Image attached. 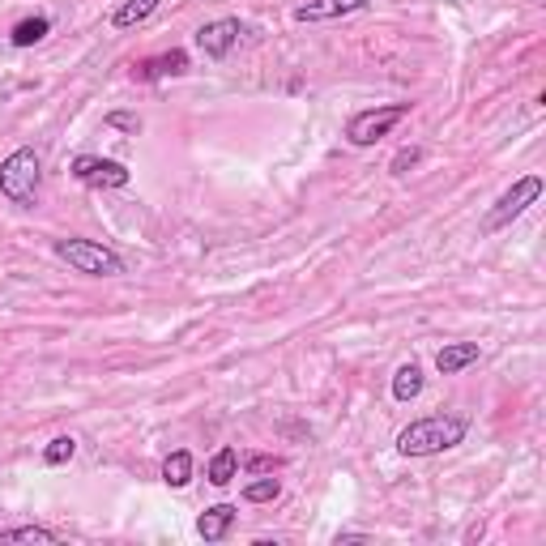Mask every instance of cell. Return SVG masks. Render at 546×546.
Returning a JSON list of instances; mask_svg holds the SVG:
<instances>
[{
    "instance_id": "obj_22",
    "label": "cell",
    "mask_w": 546,
    "mask_h": 546,
    "mask_svg": "<svg viewBox=\"0 0 546 546\" xmlns=\"http://www.w3.org/2000/svg\"><path fill=\"white\" fill-rule=\"evenodd\" d=\"M244 470H248V474H273V470H282V461L269 457V453H252V457L244 461Z\"/></svg>"
},
{
    "instance_id": "obj_3",
    "label": "cell",
    "mask_w": 546,
    "mask_h": 546,
    "mask_svg": "<svg viewBox=\"0 0 546 546\" xmlns=\"http://www.w3.org/2000/svg\"><path fill=\"white\" fill-rule=\"evenodd\" d=\"M56 256L69 269L86 273V278H116V273H124V261L120 252H111L103 244H94V239H56Z\"/></svg>"
},
{
    "instance_id": "obj_20",
    "label": "cell",
    "mask_w": 546,
    "mask_h": 546,
    "mask_svg": "<svg viewBox=\"0 0 546 546\" xmlns=\"http://www.w3.org/2000/svg\"><path fill=\"white\" fill-rule=\"evenodd\" d=\"M423 163V146H401L397 154H393V163H389V171L393 175H410L414 167Z\"/></svg>"
},
{
    "instance_id": "obj_23",
    "label": "cell",
    "mask_w": 546,
    "mask_h": 546,
    "mask_svg": "<svg viewBox=\"0 0 546 546\" xmlns=\"http://www.w3.org/2000/svg\"><path fill=\"white\" fill-rule=\"evenodd\" d=\"M342 542H372V534H337V546Z\"/></svg>"
},
{
    "instance_id": "obj_1",
    "label": "cell",
    "mask_w": 546,
    "mask_h": 546,
    "mask_svg": "<svg viewBox=\"0 0 546 546\" xmlns=\"http://www.w3.org/2000/svg\"><path fill=\"white\" fill-rule=\"evenodd\" d=\"M470 431L465 414H427V419H414L410 427L397 431V453L401 457H436L457 448Z\"/></svg>"
},
{
    "instance_id": "obj_9",
    "label": "cell",
    "mask_w": 546,
    "mask_h": 546,
    "mask_svg": "<svg viewBox=\"0 0 546 546\" xmlns=\"http://www.w3.org/2000/svg\"><path fill=\"white\" fill-rule=\"evenodd\" d=\"M184 73H188V52H180V47H171V52L150 56V60L137 64L141 82H163V77H184Z\"/></svg>"
},
{
    "instance_id": "obj_12",
    "label": "cell",
    "mask_w": 546,
    "mask_h": 546,
    "mask_svg": "<svg viewBox=\"0 0 546 546\" xmlns=\"http://www.w3.org/2000/svg\"><path fill=\"white\" fill-rule=\"evenodd\" d=\"M158 5H163V0H124V5L111 13V26H116V30H133L141 22H150L154 13H158Z\"/></svg>"
},
{
    "instance_id": "obj_19",
    "label": "cell",
    "mask_w": 546,
    "mask_h": 546,
    "mask_svg": "<svg viewBox=\"0 0 546 546\" xmlns=\"http://www.w3.org/2000/svg\"><path fill=\"white\" fill-rule=\"evenodd\" d=\"M73 457H77V440H73V436H56L52 444L43 448V461H47V465H69Z\"/></svg>"
},
{
    "instance_id": "obj_17",
    "label": "cell",
    "mask_w": 546,
    "mask_h": 546,
    "mask_svg": "<svg viewBox=\"0 0 546 546\" xmlns=\"http://www.w3.org/2000/svg\"><path fill=\"white\" fill-rule=\"evenodd\" d=\"M47 30H52V22H47L43 13H35V18H22L18 26H13V47H35Z\"/></svg>"
},
{
    "instance_id": "obj_21",
    "label": "cell",
    "mask_w": 546,
    "mask_h": 546,
    "mask_svg": "<svg viewBox=\"0 0 546 546\" xmlns=\"http://www.w3.org/2000/svg\"><path fill=\"white\" fill-rule=\"evenodd\" d=\"M107 128H120V133H141V116H133V111H107Z\"/></svg>"
},
{
    "instance_id": "obj_15",
    "label": "cell",
    "mask_w": 546,
    "mask_h": 546,
    "mask_svg": "<svg viewBox=\"0 0 546 546\" xmlns=\"http://www.w3.org/2000/svg\"><path fill=\"white\" fill-rule=\"evenodd\" d=\"M423 393V367L419 363H401L393 372V397L397 401H414Z\"/></svg>"
},
{
    "instance_id": "obj_7",
    "label": "cell",
    "mask_w": 546,
    "mask_h": 546,
    "mask_svg": "<svg viewBox=\"0 0 546 546\" xmlns=\"http://www.w3.org/2000/svg\"><path fill=\"white\" fill-rule=\"evenodd\" d=\"M239 35H244V26H239L235 18H218V22H205L197 30V47L210 60H227L231 56V47L239 43Z\"/></svg>"
},
{
    "instance_id": "obj_5",
    "label": "cell",
    "mask_w": 546,
    "mask_h": 546,
    "mask_svg": "<svg viewBox=\"0 0 546 546\" xmlns=\"http://www.w3.org/2000/svg\"><path fill=\"white\" fill-rule=\"evenodd\" d=\"M538 197H542V175H521V180L512 184L508 192H500V201L491 205V214H487L483 227H487V231H504V227H512V222H517Z\"/></svg>"
},
{
    "instance_id": "obj_6",
    "label": "cell",
    "mask_w": 546,
    "mask_h": 546,
    "mask_svg": "<svg viewBox=\"0 0 546 546\" xmlns=\"http://www.w3.org/2000/svg\"><path fill=\"white\" fill-rule=\"evenodd\" d=\"M73 180L86 188H128L133 171L116 158H94V154H77L73 158Z\"/></svg>"
},
{
    "instance_id": "obj_18",
    "label": "cell",
    "mask_w": 546,
    "mask_h": 546,
    "mask_svg": "<svg viewBox=\"0 0 546 546\" xmlns=\"http://www.w3.org/2000/svg\"><path fill=\"white\" fill-rule=\"evenodd\" d=\"M278 495H282V483H278V478H273V474L256 478V483H248V487H244V500H248V504H273V500H278Z\"/></svg>"
},
{
    "instance_id": "obj_14",
    "label": "cell",
    "mask_w": 546,
    "mask_h": 546,
    "mask_svg": "<svg viewBox=\"0 0 546 546\" xmlns=\"http://www.w3.org/2000/svg\"><path fill=\"white\" fill-rule=\"evenodd\" d=\"M163 483L171 491H184L192 483V453H188V448H175V453L163 461Z\"/></svg>"
},
{
    "instance_id": "obj_13",
    "label": "cell",
    "mask_w": 546,
    "mask_h": 546,
    "mask_svg": "<svg viewBox=\"0 0 546 546\" xmlns=\"http://www.w3.org/2000/svg\"><path fill=\"white\" fill-rule=\"evenodd\" d=\"M30 542H43V546H56L60 534L47 525H18V529H0V546H30Z\"/></svg>"
},
{
    "instance_id": "obj_8",
    "label": "cell",
    "mask_w": 546,
    "mask_h": 546,
    "mask_svg": "<svg viewBox=\"0 0 546 546\" xmlns=\"http://www.w3.org/2000/svg\"><path fill=\"white\" fill-rule=\"evenodd\" d=\"M372 9V0H303L295 9V22H333L346 18V13H363Z\"/></svg>"
},
{
    "instance_id": "obj_4",
    "label": "cell",
    "mask_w": 546,
    "mask_h": 546,
    "mask_svg": "<svg viewBox=\"0 0 546 546\" xmlns=\"http://www.w3.org/2000/svg\"><path fill=\"white\" fill-rule=\"evenodd\" d=\"M406 116H410V103H384L372 111H359V116H350V124H346V141L350 146H376V141L389 137Z\"/></svg>"
},
{
    "instance_id": "obj_11",
    "label": "cell",
    "mask_w": 546,
    "mask_h": 546,
    "mask_svg": "<svg viewBox=\"0 0 546 546\" xmlns=\"http://www.w3.org/2000/svg\"><path fill=\"white\" fill-rule=\"evenodd\" d=\"M231 525H235V508H231V504H214V508L201 512L197 534H201L205 542H222V538L231 534Z\"/></svg>"
},
{
    "instance_id": "obj_2",
    "label": "cell",
    "mask_w": 546,
    "mask_h": 546,
    "mask_svg": "<svg viewBox=\"0 0 546 546\" xmlns=\"http://www.w3.org/2000/svg\"><path fill=\"white\" fill-rule=\"evenodd\" d=\"M39 175H43V163H39V154L22 146V150H13L5 163H0V197H9L13 205H22V210H30L39 197Z\"/></svg>"
},
{
    "instance_id": "obj_10",
    "label": "cell",
    "mask_w": 546,
    "mask_h": 546,
    "mask_svg": "<svg viewBox=\"0 0 546 546\" xmlns=\"http://www.w3.org/2000/svg\"><path fill=\"white\" fill-rule=\"evenodd\" d=\"M478 359H483L478 342H448V346H440V355H436V372L440 376H457V372H465V367L478 363Z\"/></svg>"
},
{
    "instance_id": "obj_16",
    "label": "cell",
    "mask_w": 546,
    "mask_h": 546,
    "mask_svg": "<svg viewBox=\"0 0 546 546\" xmlns=\"http://www.w3.org/2000/svg\"><path fill=\"white\" fill-rule=\"evenodd\" d=\"M205 474H210L214 487H231L235 474H239V453H235V448H218V453L210 457V470H205Z\"/></svg>"
}]
</instances>
